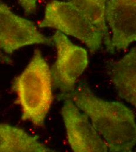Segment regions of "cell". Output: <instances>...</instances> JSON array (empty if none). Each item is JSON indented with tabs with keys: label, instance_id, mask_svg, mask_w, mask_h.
<instances>
[{
	"label": "cell",
	"instance_id": "cell-1",
	"mask_svg": "<svg viewBox=\"0 0 136 152\" xmlns=\"http://www.w3.org/2000/svg\"><path fill=\"white\" fill-rule=\"evenodd\" d=\"M60 99L69 98L89 117L106 143L109 152H131L136 143V116L133 111L118 101H109L95 95L85 84L75 86Z\"/></svg>",
	"mask_w": 136,
	"mask_h": 152
},
{
	"label": "cell",
	"instance_id": "cell-2",
	"mask_svg": "<svg viewBox=\"0 0 136 152\" xmlns=\"http://www.w3.org/2000/svg\"><path fill=\"white\" fill-rule=\"evenodd\" d=\"M51 70L40 50L36 49L25 69L14 80L12 89L21 108V119L43 126L52 100Z\"/></svg>",
	"mask_w": 136,
	"mask_h": 152
},
{
	"label": "cell",
	"instance_id": "cell-3",
	"mask_svg": "<svg viewBox=\"0 0 136 152\" xmlns=\"http://www.w3.org/2000/svg\"><path fill=\"white\" fill-rule=\"evenodd\" d=\"M40 28H53L85 43L92 52L100 48L103 40L97 28L71 4L54 0L46 7L44 17L38 23Z\"/></svg>",
	"mask_w": 136,
	"mask_h": 152
},
{
	"label": "cell",
	"instance_id": "cell-4",
	"mask_svg": "<svg viewBox=\"0 0 136 152\" xmlns=\"http://www.w3.org/2000/svg\"><path fill=\"white\" fill-rule=\"evenodd\" d=\"M56 47L57 58L50 69L52 85L62 93L71 91L88 64L86 50L72 43L57 31L51 38Z\"/></svg>",
	"mask_w": 136,
	"mask_h": 152
},
{
	"label": "cell",
	"instance_id": "cell-5",
	"mask_svg": "<svg viewBox=\"0 0 136 152\" xmlns=\"http://www.w3.org/2000/svg\"><path fill=\"white\" fill-rule=\"evenodd\" d=\"M51 38L42 34L31 21L15 14L0 2V50L11 54L20 48L34 44L51 45Z\"/></svg>",
	"mask_w": 136,
	"mask_h": 152
},
{
	"label": "cell",
	"instance_id": "cell-6",
	"mask_svg": "<svg viewBox=\"0 0 136 152\" xmlns=\"http://www.w3.org/2000/svg\"><path fill=\"white\" fill-rule=\"evenodd\" d=\"M62 108L69 144L75 152H107L109 148L93 127L89 117L69 98Z\"/></svg>",
	"mask_w": 136,
	"mask_h": 152
},
{
	"label": "cell",
	"instance_id": "cell-7",
	"mask_svg": "<svg viewBox=\"0 0 136 152\" xmlns=\"http://www.w3.org/2000/svg\"><path fill=\"white\" fill-rule=\"evenodd\" d=\"M106 20L112 34L109 52L126 49L136 39V0H107Z\"/></svg>",
	"mask_w": 136,
	"mask_h": 152
},
{
	"label": "cell",
	"instance_id": "cell-8",
	"mask_svg": "<svg viewBox=\"0 0 136 152\" xmlns=\"http://www.w3.org/2000/svg\"><path fill=\"white\" fill-rule=\"evenodd\" d=\"M112 79L119 96L136 107V48L112 65Z\"/></svg>",
	"mask_w": 136,
	"mask_h": 152
},
{
	"label": "cell",
	"instance_id": "cell-9",
	"mask_svg": "<svg viewBox=\"0 0 136 152\" xmlns=\"http://www.w3.org/2000/svg\"><path fill=\"white\" fill-rule=\"evenodd\" d=\"M36 136L9 124H0V152H54Z\"/></svg>",
	"mask_w": 136,
	"mask_h": 152
},
{
	"label": "cell",
	"instance_id": "cell-10",
	"mask_svg": "<svg viewBox=\"0 0 136 152\" xmlns=\"http://www.w3.org/2000/svg\"><path fill=\"white\" fill-rule=\"evenodd\" d=\"M82 13L101 33L109 48L110 36L106 20V8L107 0H65Z\"/></svg>",
	"mask_w": 136,
	"mask_h": 152
},
{
	"label": "cell",
	"instance_id": "cell-11",
	"mask_svg": "<svg viewBox=\"0 0 136 152\" xmlns=\"http://www.w3.org/2000/svg\"><path fill=\"white\" fill-rule=\"evenodd\" d=\"M38 0H19L21 6L24 9L25 13L29 15L36 11Z\"/></svg>",
	"mask_w": 136,
	"mask_h": 152
},
{
	"label": "cell",
	"instance_id": "cell-12",
	"mask_svg": "<svg viewBox=\"0 0 136 152\" xmlns=\"http://www.w3.org/2000/svg\"><path fill=\"white\" fill-rule=\"evenodd\" d=\"M0 63L5 64H8V65H12L13 64L12 59L10 57H8L6 54L1 52V50H0Z\"/></svg>",
	"mask_w": 136,
	"mask_h": 152
}]
</instances>
